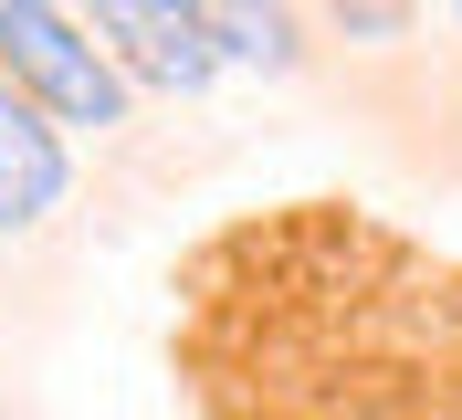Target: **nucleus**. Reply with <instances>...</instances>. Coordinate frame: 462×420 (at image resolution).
I'll use <instances>...</instances> for the list:
<instances>
[{"label":"nucleus","instance_id":"3","mask_svg":"<svg viewBox=\"0 0 462 420\" xmlns=\"http://www.w3.org/2000/svg\"><path fill=\"white\" fill-rule=\"evenodd\" d=\"M63 200V126L0 84V231H32Z\"/></svg>","mask_w":462,"mask_h":420},{"label":"nucleus","instance_id":"2","mask_svg":"<svg viewBox=\"0 0 462 420\" xmlns=\"http://www.w3.org/2000/svg\"><path fill=\"white\" fill-rule=\"evenodd\" d=\"M95 32H106L116 53H126V74L169 84V95H200V84L221 74V32H210V11H169V0H116V11H95Z\"/></svg>","mask_w":462,"mask_h":420},{"label":"nucleus","instance_id":"4","mask_svg":"<svg viewBox=\"0 0 462 420\" xmlns=\"http://www.w3.org/2000/svg\"><path fill=\"white\" fill-rule=\"evenodd\" d=\"M221 63H294V22L284 11H210Z\"/></svg>","mask_w":462,"mask_h":420},{"label":"nucleus","instance_id":"1","mask_svg":"<svg viewBox=\"0 0 462 420\" xmlns=\"http://www.w3.org/2000/svg\"><path fill=\"white\" fill-rule=\"evenodd\" d=\"M0 74H11V95H32V106L53 116V126H126V63L95 42L74 11H53V0H11L0 11Z\"/></svg>","mask_w":462,"mask_h":420}]
</instances>
